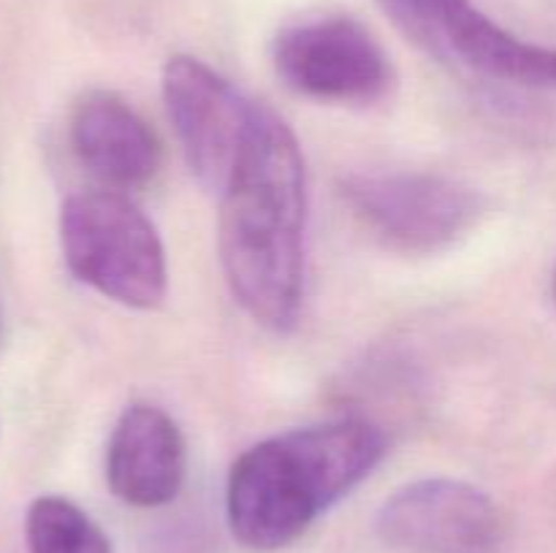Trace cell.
<instances>
[{
    "label": "cell",
    "mask_w": 556,
    "mask_h": 553,
    "mask_svg": "<svg viewBox=\"0 0 556 553\" xmlns=\"http://www.w3.org/2000/svg\"><path fill=\"white\" fill-rule=\"evenodd\" d=\"M27 553H114L106 531L71 499L47 493L25 515Z\"/></svg>",
    "instance_id": "cell-11"
},
{
    "label": "cell",
    "mask_w": 556,
    "mask_h": 553,
    "mask_svg": "<svg viewBox=\"0 0 556 553\" xmlns=\"http://www.w3.org/2000/svg\"><path fill=\"white\" fill-rule=\"evenodd\" d=\"M380 9L440 63L500 85L556 90V49L514 36L472 0H383Z\"/></svg>",
    "instance_id": "cell-5"
},
{
    "label": "cell",
    "mask_w": 556,
    "mask_h": 553,
    "mask_svg": "<svg viewBox=\"0 0 556 553\" xmlns=\"http://www.w3.org/2000/svg\"><path fill=\"white\" fill-rule=\"evenodd\" d=\"M163 101L190 173L220 198L248 146L258 101L244 98L231 81L190 54L168 57Z\"/></svg>",
    "instance_id": "cell-7"
},
{
    "label": "cell",
    "mask_w": 556,
    "mask_h": 553,
    "mask_svg": "<svg viewBox=\"0 0 556 553\" xmlns=\"http://www.w3.org/2000/svg\"><path fill=\"white\" fill-rule=\"evenodd\" d=\"M60 247L79 282L130 309L166 298V249L150 217L119 190L76 193L60 209Z\"/></svg>",
    "instance_id": "cell-3"
},
{
    "label": "cell",
    "mask_w": 556,
    "mask_h": 553,
    "mask_svg": "<svg viewBox=\"0 0 556 553\" xmlns=\"http://www.w3.org/2000/svg\"><path fill=\"white\" fill-rule=\"evenodd\" d=\"M340 193L378 242L407 255L454 247L486 209L470 184L427 171L351 173L340 182Z\"/></svg>",
    "instance_id": "cell-4"
},
{
    "label": "cell",
    "mask_w": 556,
    "mask_h": 553,
    "mask_svg": "<svg viewBox=\"0 0 556 553\" xmlns=\"http://www.w3.org/2000/svg\"><path fill=\"white\" fill-rule=\"evenodd\" d=\"M71 146L81 166L109 190H134L161 168V141L128 101L92 90L71 114Z\"/></svg>",
    "instance_id": "cell-10"
},
{
    "label": "cell",
    "mask_w": 556,
    "mask_h": 553,
    "mask_svg": "<svg viewBox=\"0 0 556 553\" xmlns=\"http://www.w3.org/2000/svg\"><path fill=\"white\" fill-rule=\"evenodd\" d=\"M277 76L296 95L320 103L364 106L394 81L389 54L358 20L342 14L309 16L282 27L271 47Z\"/></svg>",
    "instance_id": "cell-6"
},
{
    "label": "cell",
    "mask_w": 556,
    "mask_h": 553,
    "mask_svg": "<svg viewBox=\"0 0 556 553\" xmlns=\"http://www.w3.org/2000/svg\"><path fill=\"white\" fill-rule=\"evenodd\" d=\"M188 450L177 421L155 404H130L114 423L106 448V480L130 507H163L182 491Z\"/></svg>",
    "instance_id": "cell-9"
},
{
    "label": "cell",
    "mask_w": 556,
    "mask_h": 553,
    "mask_svg": "<svg viewBox=\"0 0 556 553\" xmlns=\"http://www.w3.org/2000/svg\"><path fill=\"white\" fill-rule=\"evenodd\" d=\"M307 171L286 119L255 106L253 130L220 193L217 249L244 312L271 331L296 325L304 296Z\"/></svg>",
    "instance_id": "cell-1"
},
{
    "label": "cell",
    "mask_w": 556,
    "mask_h": 553,
    "mask_svg": "<svg viewBox=\"0 0 556 553\" xmlns=\"http://www.w3.org/2000/svg\"><path fill=\"white\" fill-rule=\"evenodd\" d=\"M375 531L391 553H497L505 520L472 483L427 477L386 499Z\"/></svg>",
    "instance_id": "cell-8"
},
{
    "label": "cell",
    "mask_w": 556,
    "mask_h": 553,
    "mask_svg": "<svg viewBox=\"0 0 556 553\" xmlns=\"http://www.w3.org/2000/svg\"><path fill=\"white\" fill-rule=\"evenodd\" d=\"M552 291H554V301H556V269H554V276H552Z\"/></svg>",
    "instance_id": "cell-12"
},
{
    "label": "cell",
    "mask_w": 556,
    "mask_h": 553,
    "mask_svg": "<svg viewBox=\"0 0 556 553\" xmlns=\"http://www.w3.org/2000/svg\"><path fill=\"white\" fill-rule=\"evenodd\" d=\"M0 339H3V309H0Z\"/></svg>",
    "instance_id": "cell-13"
},
{
    "label": "cell",
    "mask_w": 556,
    "mask_h": 553,
    "mask_svg": "<svg viewBox=\"0 0 556 553\" xmlns=\"http://www.w3.org/2000/svg\"><path fill=\"white\" fill-rule=\"evenodd\" d=\"M383 455L386 434L364 417L275 434L233 461L228 526L250 551H280L367 480Z\"/></svg>",
    "instance_id": "cell-2"
}]
</instances>
